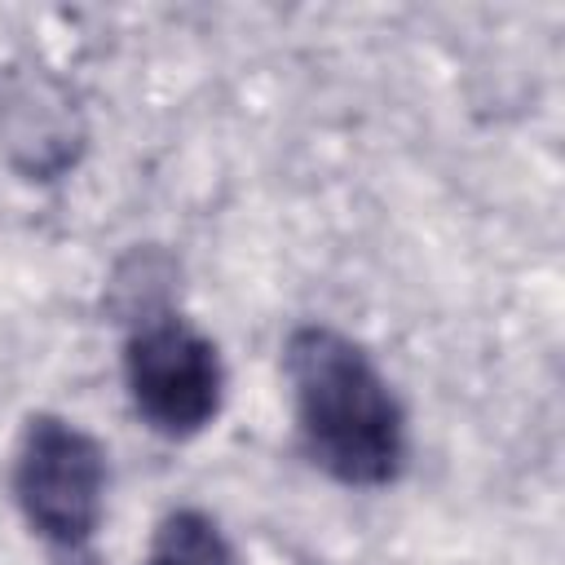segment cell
Instances as JSON below:
<instances>
[{
    "label": "cell",
    "mask_w": 565,
    "mask_h": 565,
    "mask_svg": "<svg viewBox=\"0 0 565 565\" xmlns=\"http://www.w3.org/2000/svg\"><path fill=\"white\" fill-rule=\"evenodd\" d=\"M13 494L44 543L62 552L88 547L106 512L102 441L62 415H31L13 459Z\"/></svg>",
    "instance_id": "2"
},
{
    "label": "cell",
    "mask_w": 565,
    "mask_h": 565,
    "mask_svg": "<svg viewBox=\"0 0 565 565\" xmlns=\"http://www.w3.org/2000/svg\"><path fill=\"white\" fill-rule=\"evenodd\" d=\"M282 366L309 459L340 486H388L406 459V419L366 349L309 322L287 335Z\"/></svg>",
    "instance_id": "1"
},
{
    "label": "cell",
    "mask_w": 565,
    "mask_h": 565,
    "mask_svg": "<svg viewBox=\"0 0 565 565\" xmlns=\"http://www.w3.org/2000/svg\"><path fill=\"white\" fill-rule=\"evenodd\" d=\"M141 565H238V556L207 512L177 508L154 525Z\"/></svg>",
    "instance_id": "4"
},
{
    "label": "cell",
    "mask_w": 565,
    "mask_h": 565,
    "mask_svg": "<svg viewBox=\"0 0 565 565\" xmlns=\"http://www.w3.org/2000/svg\"><path fill=\"white\" fill-rule=\"evenodd\" d=\"M124 380L137 415L163 437L203 433L225 397L216 344L177 313L141 318L124 344Z\"/></svg>",
    "instance_id": "3"
}]
</instances>
